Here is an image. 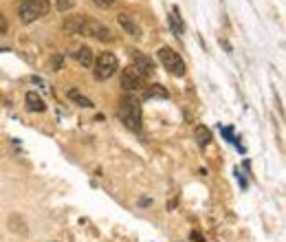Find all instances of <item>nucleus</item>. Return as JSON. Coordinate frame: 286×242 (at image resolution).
I'll use <instances>...</instances> for the list:
<instances>
[{
    "mask_svg": "<svg viewBox=\"0 0 286 242\" xmlns=\"http://www.w3.org/2000/svg\"><path fill=\"white\" fill-rule=\"evenodd\" d=\"M119 68V60L114 53H99V57H95V62H92V75H95V79H99V82H106V79H110L114 73H117Z\"/></svg>",
    "mask_w": 286,
    "mask_h": 242,
    "instance_id": "7ed1b4c3",
    "label": "nucleus"
},
{
    "mask_svg": "<svg viewBox=\"0 0 286 242\" xmlns=\"http://www.w3.org/2000/svg\"><path fill=\"white\" fill-rule=\"evenodd\" d=\"M132 66H134L143 77H152L154 75V62L150 60L148 55H143V53H132Z\"/></svg>",
    "mask_w": 286,
    "mask_h": 242,
    "instance_id": "0eeeda50",
    "label": "nucleus"
},
{
    "mask_svg": "<svg viewBox=\"0 0 286 242\" xmlns=\"http://www.w3.org/2000/svg\"><path fill=\"white\" fill-rule=\"evenodd\" d=\"M55 7H57V11H70V9L75 7V0H55Z\"/></svg>",
    "mask_w": 286,
    "mask_h": 242,
    "instance_id": "dca6fc26",
    "label": "nucleus"
},
{
    "mask_svg": "<svg viewBox=\"0 0 286 242\" xmlns=\"http://www.w3.org/2000/svg\"><path fill=\"white\" fill-rule=\"evenodd\" d=\"M143 75L139 73V70L134 68V66H126V68L121 70V88L126 92H136L143 88Z\"/></svg>",
    "mask_w": 286,
    "mask_h": 242,
    "instance_id": "423d86ee",
    "label": "nucleus"
},
{
    "mask_svg": "<svg viewBox=\"0 0 286 242\" xmlns=\"http://www.w3.org/2000/svg\"><path fill=\"white\" fill-rule=\"evenodd\" d=\"M167 22H170V29H172V33L174 35H183V31H185V24H183V20H180V16H178V9H172L170 11V16H167Z\"/></svg>",
    "mask_w": 286,
    "mask_h": 242,
    "instance_id": "ddd939ff",
    "label": "nucleus"
},
{
    "mask_svg": "<svg viewBox=\"0 0 286 242\" xmlns=\"http://www.w3.org/2000/svg\"><path fill=\"white\" fill-rule=\"evenodd\" d=\"M62 64H64V55H55V57H53V70H60Z\"/></svg>",
    "mask_w": 286,
    "mask_h": 242,
    "instance_id": "a211bd4d",
    "label": "nucleus"
},
{
    "mask_svg": "<svg viewBox=\"0 0 286 242\" xmlns=\"http://www.w3.org/2000/svg\"><path fill=\"white\" fill-rule=\"evenodd\" d=\"M158 60H161V64L165 66L172 75H176V77H183L185 75V62L174 48L163 46L161 51H158Z\"/></svg>",
    "mask_w": 286,
    "mask_h": 242,
    "instance_id": "39448f33",
    "label": "nucleus"
},
{
    "mask_svg": "<svg viewBox=\"0 0 286 242\" xmlns=\"http://www.w3.org/2000/svg\"><path fill=\"white\" fill-rule=\"evenodd\" d=\"M117 117L121 119V123L132 132H139L141 130V119H143V112H141V101L136 99L134 95H126L121 97L117 106Z\"/></svg>",
    "mask_w": 286,
    "mask_h": 242,
    "instance_id": "f257e3e1",
    "label": "nucleus"
},
{
    "mask_svg": "<svg viewBox=\"0 0 286 242\" xmlns=\"http://www.w3.org/2000/svg\"><path fill=\"white\" fill-rule=\"evenodd\" d=\"M73 57L77 64H82L84 68H92V62H95V55H92L90 46H77L73 51Z\"/></svg>",
    "mask_w": 286,
    "mask_h": 242,
    "instance_id": "1a4fd4ad",
    "label": "nucleus"
},
{
    "mask_svg": "<svg viewBox=\"0 0 286 242\" xmlns=\"http://www.w3.org/2000/svg\"><path fill=\"white\" fill-rule=\"evenodd\" d=\"M79 35H88V38H95L99 42H112L114 40V33L99 20H92V18H86L84 16L82 20V29H79Z\"/></svg>",
    "mask_w": 286,
    "mask_h": 242,
    "instance_id": "20e7f679",
    "label": "nucleus"
},
{
    "mask_svg": "<svg viewBox=\"0 0 286 242\" xmlns=\"http://www.w3.org/2000/svg\"><path fill=\"white\" fill-rule=\"evenodd\" d=\"M0 33H7V18L2 16V11H0Z\"/></svg>",
    "mask_w": 286,
    "mask_h": 242,
    "instance_id": "6ab92c4d",
    "label": "nucleus"
},
{
    "mask_svg": "<svg viewBox=\"0 0 286 242\" xmlns=\"http://www.w3.org/2000/svg\"><path fill=\"white\" fill-rule=\"evenodd\" d=\"M48 11H51L48 0H22L18 4V16H20V22H24V24H31V22L40 20L42 16H48Z\"/></svg>",
    "mask_w": 286,
    "mask_h": 242,
    "instance_id": "f03ea898",
    "label": "nucleus"
},
{
    "mask_svg": "<svg viewBox=\"0 0 286 242\" xmlns=\"http://www.w3.org/2000/svg\"><path fill=\"white\" fill-rule=\"evenodd\" d=\"M24 101H26V110L29 112H44L46 110V104L42 101V97L38 92H26Z\"/></svg>",
    "mask_w": 286,
    "mask_h": 242,
    "instance_id": "9b49d317",
    "label": "nucleus"
},
{
    "mask_svg": "<svg viewBox=\"0 0 286 242\" xmlns=\"http://www.w3.org/2000/svg\"><path fill=\"white\" fill-rule=\"evenodd\" d=\"M143 97L145 99H167L170 92H167V88L161 86V84H152V86H148L143 90Z\"/></svg>",
    "mask_w": 286,
    "mask_h": 242,
    "instance_id": "f8f14e48",
    "label": "nucleus"
},
{
    "mask_svg": "<svg viewBox=\"0 0 286 242\" xmlns=\"http://www.w3.org/2000/svg\"><path fill=\"white\" fill-rule=\"evenodd\" d=\"M117 22H119V26H121V29L126 31L128 35H132V38H141V35H143V31H141L139 22H136L132 16H128V13H119V16H117Z\"/></svg>",
    "mask_w": 286,
    "mask_h": 242,
    "instance_id": "6e6552de",
    "label": "nucleus"
},
{
    "mask_svg": "<svg viewBox=\"0 0 286 242\" xmlns=\"http://www.w3.org/2000/svg\"><path fill=\"white\" fill-rule=\"evenodd\" d=\"M68 99H70V101H75L77 106H82V108H92V106H95L90 99H88L86 95H82V92H79L77 88H70V90H68Z\"/></svg>",
    "mask_w": 286,
    "mask_h": 242,
    "instance_id": "4468645a",
    "label": "nucleus"
},
{
    "mask_svg": "<svg viewBox=\"0 0 286 242\" xmlns=\"http://www.w3.org/2000/svg\"><path fill=\"white\" fill-rule=\"evenodd\" d=\"M196 139H198V145H200V148H205V145H209V141H211V132L207 130V128L198 126L196 128Z\"/></svg>",
    "mask_w": 286,
    "mask_h": 242,
    "instance_id": "2eb2a0df",
    "label": "nucleus"
},
{
    "mask_svg": "<svg viewBox=\"0 0 286 242\" xmlns=\"http://www.w3.org/2000/svg\"><path fill=\"white\" fill-rule=\"evenodd\" d=\"M92 2H95L99 9H110V7H114L117 0H92Z\"/></svg>",
    "mask_w": 286,
    "mask_h": 242,
    "instance_id": "f3484780",
    "label": "nucleus"
},
{
    "mask_svg": "<svg viewBox=\"0 0 286 242\" xmlns=\"http://www.w3.org/2000/svg\"><path fill=\"white\" fill-rule=\"evenodd\" d=\"M82 20H84V16H66L64 22H62V31H64V33H68V35H79Z\"/></svg>",
    "mask_w": 286,
    "mask_h": 242,
    "instance_id": "9d476101",
    "label": "nucleus"
}]
</instances>
